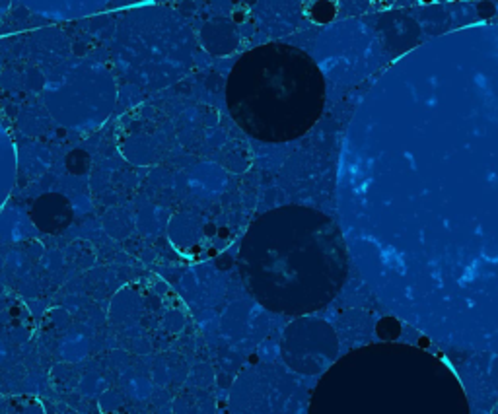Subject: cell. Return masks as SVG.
I'll return each mask as SVG.
<instances>
[{
    "instance_id": "2",
    "label": "cell",
    "mask_w": 498,
    "mask_h": 414,
    "mask_svg": "<svg viewBox=\"0 0 498 414\" xmlns=\"http://www.w3.org/2000/svg\"><path fill=\"white\" fill-rule=\"evenodd\" d=\"M226 101L234 121L253 138L286 142L306 134L325 103V82L302 49L269 43L234 64Z\"/></svg>"
},
{
    "instance_id": "1",
    "label": "cell",
    "mask_w": 498,
    "mask_h": 414,
    "mask_svg": "<svg viewBox=\"0 0 498 414\" xmlns=\"http://www.w3.org/2000/svg\"><path fill=\"white\" fill-rule=\"evenodd\" d=\"M242 253L253 296L277 311L323 307L342 282L341 235L315 210L269 212L251 226Z\"/></svg>"
}]
</instances>
